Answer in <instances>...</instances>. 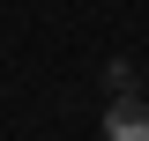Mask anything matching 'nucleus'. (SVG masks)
Here are the masks:
<instances>
[{"instance_id":"nucleus-1","label":"nucleus","mask_w":149,"mask_h":141,"mask_svg":"<svg viewBox=\"0 0 149 141\" xmlns=\"http://www.w3.org/2000/svg\"><path fill=\"white\" fill-rule=\"evenodd\" d=\"M104 141H149V104L142 97H112L104 104Z\"/></svg>"},{"instance_id":"nucleus-2","label":"nucleus","mask_w":149,"mask_h":141,"mask_svg":"<svg viewBox=\"0 0 149 141\" xmlns=\"http://www.w3.org/2000/svg\"><path fill=\"white\" fill-rule=\"evenodd\" d=\"M104 89H112V97H134V67H127V59H112V67H104Z\"/></svg>"}]
</instances>
